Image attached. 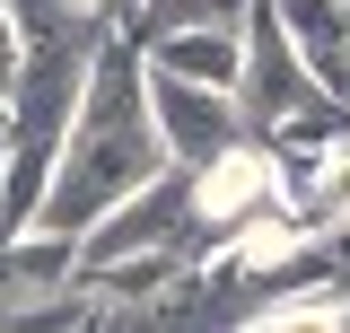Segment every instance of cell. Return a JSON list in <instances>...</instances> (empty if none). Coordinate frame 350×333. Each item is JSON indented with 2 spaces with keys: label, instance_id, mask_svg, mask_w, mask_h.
<instances>
[{
  "label": "cell",
  "instance_id": "obj_1",
  "mask_svg": "<svg viewBox=\"0 0 350 333\" xmlns=\"http://www.w3.org/2000/svg\"><path fill=\"white\" fill-rule=\"evenodd\" d=\"M306 97H324L315 71L298 62V44L280 27L271 0H245V71H237V106H245V132H271L280 114H298Z\"/></svg>",
  "mask_w": 350,
  "mask_h": 333
},
{
  "label": "cell",
  "instance_id": "obj_5",
  "mask_svg": "<svg viewBox=\"0 0 350 333\" xmlns=\"http://www.w3.org/2000/svg\"><path fill=\"white\" fill-rule=\"evenodd\" d=\"M18 79H27V27H18V9L0 0V114H9Z\"/></svg>",
  "mask_w": 350,
  "mask_h": 333
},
{
  "label": "cell",
  "instance_id": "obj_3",
  "mask_svg": "<svg viewBox=\"0 0 350 333\" xmlns=\"http://www.w3.org/2000/svg\"><path fill=\"white\" fill-rule=\"evenodd\" d=\"M271 9L298 44V62L315 71V88L333 106H350V0H271Z\"/></svg>",
  "mask_w": 350,
  "mask_h": 333
},
{
  "label": "cell",
  "instance_id": "obj_2",
  "mask_svg": "<svg viewBox=\"0 0 350 333\" xmlns=\"http://www.w3.org/2000/svg\"><path fill=\"white\" fill-rule=\"evenodd\" d=\"M149 123H158L175 166H202L228 140H245V106H237V88H202V79H175V71H149Z\"/></svg>",
  "mask_w": 350,
  "mask_h": 333
},
{
  "label": "cell",
  "instance_id": "obj_4",
  "mask_svg": "<svg viewBox=\"0 0 350 333\" xmlns=\"http://www.w3.org/2000/svg\"><path fill=\"white\" fill-rule=\"evenodd\" d=\"M149 53V71H175V79H202V88H237L245 71V18L228 27V18H202V27H175V36L140 44Z\"/></svg>",
  "mask_w": 350,
  "mask_h": 333
},
{
  "label": "cell",
  "instance_id": "obj_6",
  "mask_svg": "<svg viewBox=\"0 0 350 333\" xmlns=\"http://www.w3.org/2000/svg\"><path fill=\"white\" fill-rule=\"evenodd\" d=\"M0 237H9V219H0Z\"/></svg>",
  "mask_w": 350,
  "mask_h": 333
}]
</instances>
